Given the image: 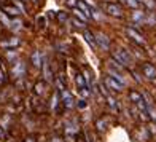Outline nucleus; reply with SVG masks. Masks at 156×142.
Listing matches in <instances>:
<instances>
[{
	"label": "nucleus",
	"instance_id": "f257e3e1",
	"mask_svg": "<svg viewBox=\"0 0 156 142\" xmlns=\"http://www.w3.org/2000/svg\"><path fill=\"white\" fill-rule=\"evenodd\" d=\"M112 59H115L116 62H119L121 66H131L132 64V58H131V54L126 51V49L123 48H116V49H113V53H112Z\"/></svg>",
	"mask_w": 156,
	"mask_h": 142
},
{
	"label": "nucleus",
	"instance_id": "f03ea898",
	"mask_svg": "<svg viewBox=\"0 0 156 142\" xmlns=\"http://www.w3.org/2000/svg\"><path fill=\"white\" fill-rule=\"evenodd\" d=\"M104 11L110 16H115V18H121L123 16V10L121 6L116 5V3H105L104 5Z\"/></svg>",
	"mask_w": 156,
	"mask_h": 142
},
{
	"label": "nucleus",
	"instance_id": "7ed1b4c3",
	"mask_svg": "<svg viewBox=\"0 0 156 142\" xmlns=\"http://www.w3.org/2000/svg\"><path fill=\"white\" fill-rule=\"evenodd\" d=\"M104 83H105V86H107V88H110V89H113V91H116V93L123 91V88H124V85L119 83L116 78H113L112 75L105 77V78H104Z\"/></svg>",
	"mask_w": 156,
	"mask_h": 142
},
{
	"label": "nucleus",
	"instance_id": "20e7f679",
	"mask_svg": "<svg viewBox=\"0 0 156 142\" xmlns=\"http://www.w3.org/2000/svg\"><path fill=\"white\" fill-rule=\"evenodd\" d=\"M59 94H61V99H62V104L66 105L67 109H72L73 105H75V102H73V96H72V93H70L69 89H61L59 91Z\"/></svg>",
	"mask_w": 156,
	"mask_h": 142
},
{
	"label": "nucleus",
	"instance_id": "39448f33",
	"mask_svg": "<svg viewBox=\"0 0 156 142\" xmlns=\"http://www.w3.org/2000/svg\"><path fill=\"white\" fill-rule=\"evenodd\" d=\"M126 34H127V37L129 38H132L134 42H137L139 45H145V40H144V37L136 31V29H132V27H127L126 29Z\"/></svg>",
	"mask_w": 156,
	"mask_h": 142
},
{
	"label": "nucleus",
	"instance_id": "423d86ee",
	"mask_svg": "<svg viewBox=\"0 0 156 142\" xmlns=\"http://www.w3.org/2000/svg\"><path fill=\"white\" fill-rule=\"evenodd\" d=\"M142 72H144V75L150 80L156 78V69H154V66H151V64H148V62L142 66Z\"/></svg>",
	"mask_w": 156,
	"mask_h": 142
},
{
	"label": "nucleus",
	"instance_id": "0eeeda50",
	"mask_svg": "<svg viewBox=\"0 0 156 142\" xmlns=\"http://www.w3.org/2000/svg\"><path fill=\"white\" fill-rule=\"evenodd\" d=\"M11 72H13V75H15V77H23L24 72H26V64H24L23 61L15 62V66H13Z\"/></svg>",
	"mask_w": 156,
	"mask_h": 142
},
{
	"label": "nucleus",
	"instance_id": "6e6552de",
	"mask_svg": "<svg viewBox=\"0 0 156 142\" xmlns=\"http://www.w3.org/2000/svg\"><path fill=\"white\" fill-rule=\"evenodd\" d=\"M2 10H3L5 15H8V16H15V18L21 13V10L18 8L16 5H3V6H2Z\"/></svg>",
	"mask_w": 156,
	"mask_h": 142
},
{
	"label": "nucleus",
	"instance_id": "1a4fd4ad",
	"mask_svg": "<svg viewBox=\"0 0 156 142\" xmlns=\"http://www.w3.org/2000/svg\"><path fill=\"white\" fill-rule=\"evenodd\" d=\"M96 43H97V46H102L104 49H108L110 48V40L107 38V35H104V34H97Z\"/></svg>",
	"mask_w": 156,
	"mask_h": 142
},
{
	"label": "nucleus",
	"instance_id": "9d476101",
	"mask_svg": "<svg viewBox=\"0 0 156 142\" xmlns=\"http://www.w3.org/2000/svg\"><path fill=\"white\" fill-rule=\"evenodd\" d=\"M83 37H84V40L88 42V43L93 46V48H97V43H96V37L93 34H91V31H84L83 32Z\"/></svg>",
	"mask_w": 156,
	"mask_h": 142
},
{
	"label": "nucleus",
	"instance_id": "9b49d317",
	"mask_svg": "<svg viewBox=\"0 0 156 142\" xmlns=\"http://www.w3.org/2000/svg\"><path fill=\"white\" fill-rule=\"evenodd\" d=\"M18 45H19V40L15 38V37L10 38L8 42H2V43H0V46H2V48H15V46H18Z\"/></svg>",
	"mask_w": 156,
	"mask_h": 142
},
{
	"label": "nucleus",
	"instance_id": "f8f14e48",
	"mask_svg": "<svg viewBox=\"0 0 156 142\" xmlns=\"http://www.w3.org/2000/svg\"><path fill=\"white\" fill-rule=\"evenodd\" d=\"M76 6H78V8H80V10H81V11H83V13H84V15H86L88 18L91 16V11H93V10H91L89 6H88L86 3H84V2H83V0H78V3H76Z\"/></svg>",
	"mask_w": 156,
	"mask_h": 142
},
{
	"label": "nucleus",
	"instance_id": "ddd939ff",
	"mask_svg": "<svg viewBox=\"0 0 156 142\" xmlns=\"http://www.w3.org/2000/svg\"><path fill=\"white\" fill-rule=\"evenodd\" d=\"M32 64L35 67H40L41 66V54L40 51H34L32 53Z\"/></svg>",
	"mask_w": 156,
	"mask_h": 142
},
{
	"label": "nucleus",
	"instance_id": "4468645a",
	"mask_svg": "<svg viewBox=\"0 0 156 142\" xmlns=\"http://www.w3.org/2000/svg\"><path fill=\"white\" fill-rule=\"evenodd\" d=\"M75 83H76V86H78V88H84V86H86V80H84V75L76 74V77H75Z\"/></svg>",
	"mask_w": 156,
	"mask_h": 142
},
{
	"label": "nucleus",
	"instance_id": "2eb2a0df",
	"mask_svg": "<svg viewBox=\"0 0 156 142\" xmlns=\"http://www.w3.org/2000/svg\"><path fill=\"white\" fill-rule=\"evenodd\" d=\"M140 99H144V96H142L140 93H137V91H129V101H132V102H139Z\"/></svg>",
	"mask_w": 156,
	"mask_h": 142
},
{
	"label": "nucleus",
	"instance_id": "dca6fc26",
	"mask_svg": "<svg viewBox=\"0 0 156 142\" xmlns=\"http://www.w3.org/2000/svg\"><path fill=\"white\" fill-rule=\"evenodd\" d=\"M108 74L113 77V78H116L119 83H123V85L126 83V82H124V78H123V75L119 74V72H116V70H112V69H108Z\"/></svg>",
	"mask_w": 156,
	"mask_h": 142
},
{
	"label": "nucleus",
	"instance_id": "f3484780",
	"mask_svg": "<svg viewBox=\"0 0 156 142\" xmlns=\"http://www.w3.org/2000/svg\"><path fill=\"white\" fill-rule=\"evenodd\" d=\"M139 3L145 5L147 8H150V10H154L156 8V2H154V0H139Z\"/></svg>",
	"mask_w": 156,
	"mask_h": 142
},
{
	"label": "nucleus",
	"instance_id": "a211bd4d",
	"mask_svg": "<svg viewBox=\"0 0 156 142\" xmlns=\"http://www.w3.org/2000/svg\"><path fill=\"white\" fill-rule=\"evenodd\" d=\"M73 13H75V16H76L78 19H80V21H88V16L84 15V13H83L81 10H78V6L73 10Z\"/></svg>",
	"mask_w": 156,
	"mask_h": 142
},
{
	"label": "nucleus",
	"instance_id": "6ab92c4d",
	"mask_svg": "<svg viewBox=\"0 0 156 142\" xmlns=\"http://www.w3.org/2000/svg\"><path fill=\"white\" fill-rule=\"evenodd\" d=\"M69 19V13L67 11H58V21L59 23H66Z\"/></svg>",
	"mask_w": 156,
	"mask_h": 142
},
{
	"label": "nucleus",
	"instance_id": "aec40b11",
	"mask_svg": "<svg viewBox=\"0 0 156 142\" xmlns=\"http://www.w3.org/2000/svg\"><path fill=\"white\" fill-rule=\"evenodd\" d=\"M121 2H124L127 6H131V8H134V10L139 6V0H121Z\"/></svg>",
	"mask_w": 156,
	"mask_h": 142
},
{
	"label": "nucleus",
	"instance_id": "412c9836",
	"mask_svg": "<svg viewBox=\"0 0 156 142\" xmlns=\"http://www.w3.org/2000/svg\"><path fill=\"white\" fill-rule=\"evenodd\" d=\"M45 91V83H37L35 85V93L37 94H41Z\"/></svg>",
	"mask_w": 156,
	"mask_h": 142
},
{
	"label": "nucleus",
	"instance_id": "4be33fe9",
	"mask_svg": "<svg viewBox=\"0 0 156 142\" xmlns=\"http://www.w3.org/2000/svg\"><path fill=\"white\" fill-rule=\"evenodd\" d=\"M70 23H72L75 27H78V29H81V27L84 26V23H83V21H80V19H78V18H73L72 21H70Z\"/></svg>",
	"mask_w": 156,
	"mask_h": 142
},
{
	"label": "nucleus",
	"instance_id": "5701e85b",
	"mask_svg": "<svg viewBox=\"0 0 156 142\" xmlns=\"http://www.w3.org/2000/svg\"><path fill=\"white\" fill-rule=\"evenodd\" d=\"M21 24H23V23H21V21L19 19H15V21H11V23H10V27H11V29H19V27H21Z\"/></svg>",
	"mask_w": 156,
	"mask_h": 142
},
{
	"label": "nucleus",
	"instance_id": "b1692460",
	"mask_svg": "<svg viewBox=\"0 0 156 142\" xmlns=\"http://www.w3.org/2000/svg\"><path fill=\"white\" fill-rule=\"evenodd\" d=\"M132 18H134V21H142V18H144V13L139 11V10H136V11H134V15H132Z\"/></svg>",
	"mask_w": 156,
	"mask_h": 142
},
{
	"label": "nucleus",
	"instance_id": "393cba45",
	"mask_svg": "<svg viewBox=\"0 0 156 142\" xmlns=\"http://www.w3.org/2000/svg\"><path fill=\"white\" fill-rule=\"evenodd\" d=\"M43 72H45V77L46 80H51V74H49V67H48V62L43 64Z\"/></svg>",
	"mask_w": 156,
	"mask_h": 142
},
{
	"label": "nucleus",
	"instance_id": "a878e982",
	"mask_svg": "<svg viewBox=\"0 0 156 142\" xmlns=\"http://www.w3.org/2000/svg\"><path fill=\"white\" fill-rule=\"evenodd\" d=\"M0 19H2L3 23H5V26H8V27H10V19L6 18V15H5V13H2V11H0Z\"/></svg>",
	"mask_w": 156,
	"mask_h": 142
},
{
	"label": "nucleus",
	"instance_id": "bb28decb",
	"mask_svg": "<svg viewBox=\"0 0 156 142\" xmlns=\"http://www.w3.org/2000/svg\"><path fill=\"white\" fill-rule=\"evenodd\" d=\"M58 97H59V93H56L53 96V99H51V105H53V107H56V104H58Z\"/></svg>",
	"mask_w": 156,
	"mask_h": 142
},
{
	"label": "nucleus",
	"instance_id": "cd10ccee",
	"mask_svg": "<svg viewBox=\"0 0 156 142\" xmlns=\"http://www.w3.org/2000/svg\"><path fill=\"white\" fill-rule=\"evenodd\" d=\"M37 23H38V26H40V27H45V16H38Z\"/></svg>",
	"mask_w": 156,
	"mask_h": 142
},
{
	"label": "nucleus",
	"instance_id": "c85d7f7f",
	"mask_svg": "<svg viewBox=\"0 0 156 142\" xmlns=\"http://www.w3.org/2000/svg\"><path fill=\"white\" fill-rule=\"evenodd\" d=\"M76 3H78V0H67L69 6H76Z\"/></svg>",
	"mask_w": 156,
	"mask_h": 142
},
{
	"label": "nucleus",
	"instance_id": "c756f323",
	"mask_svg": "<svg viewBox=\"0 0 156 142\" xmlns=\"http://www.w3.org/2000/svg\"><path fill=\"white\" fill-rule=\"evenodd\" d=\"M3 80H5V77H3V70H0V85L3 83Z\"/></svg>",
	"mask_w": 156,
	"mask_h": 142
},
{
	"label": "nucleus",
	"instance_id": "7c9ffc66",
	"mask_svg": "<svg viewBox=\"0 0 156 142\" xmlns=\"http://www.w3.org/2000/svg\"><path fill=\"white\" fill-rule=\"evenodd\" d=\"M86 2H88V3H91V5H94V2H93V0H86Z\"/></svg>",
	"mask_w": 156,
	"mask_h": 142
},
{
	"label": "nucleus",
	"instance_id": "2f4dec72",
	"mask_svg": "<svg viewBox=\"0 0 156 142\" xmlns=\"http://www.w3.org/2000/svg\"><path fill=\"white\" fill-rule=\"evenodd\" d=\"M0 137H3V131L2 129H0Z\"/></svg>",
	"mask_w": 156,
	"mask_h": 142
},
{
	"label": "nucleus",
	"instance_id": "473e14b6",
	"mask_svg": "<svg viewBox=\"0 0 156 142\" xmlns=\"http://www.w3.org/2000/svg\"><path fill=\"white\" fill-rule=\"evenodd\" d=\"M53 142H61V140H59V139H58V137H56V139H54V140H53Z\"/></svg>",
	"mask_w": 156,
	"mask_h": 142
},
{
	"label": "nucleus",
	"instance_id": "72a5a7b5",
	"mask_svg": "<svg viewBox=\"0 0 156 142\" xmlns=\"http://www.w3.org/2000/svg\"><path fill=\"white\" fill-rule=\"evenodd\" d=\"M27 142H32V139H27Z\"/></svg>",
	"mask_w": 156,
	"mask_h": 142
},
{
	"label": "nucleus",
	"instance_id": "f704fd0d",
	"mask_svg": "<svg viewBox=\"0 0 156 142\" xmlns=\"http://www.w3.org/2000/svg\"><path fill=\"white\" fill-rule=\"evenodd\" d=\"M30 2H37V0H30Z\"/></svg>",
	"mask_w": 156,
	"mask_h": 142
}]
</instances>
